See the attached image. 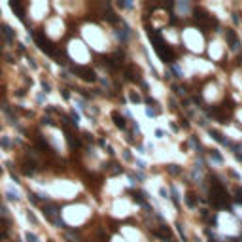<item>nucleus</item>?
<instances>
[{
    "mask_svg": "<svg viewBox=\"0 0 242 242\" xmlns=\"http://www.w3.org/2000/svg\"><path fill=\"white\" fill-rule=\"evenodd\" d=\"M148 36H149V40L153 42V47H155V51H157V55L161 57L163 62H172L176 59V53L172 51V47H170L167 42L163 40V36H161L159 30L148 27Z\"/></svg>",
    "mask_w": 242,
    "mask_h": 242,
    "instance_id": "1",
    "label": "nucleus"
},
{
    "mask_svg": "<svg viewBox=\"0 0 242 242\" xmlns=\"http://www.w3.org/2000/svg\"><path fill=\"white\" fill-rule=\"evenodd\" d=\"M229 195H227L225 187L219 183V180L216 176L210 178V202L216 206V208H227L229 206V199H227Z\"/></svg>",
    "mask_w": 242,
    "mask_h": 242,
    "instance_id": "2",
    "label": "nucleus"
},
{
    "mask_svg": "<svg viewBox=\"0 0 242 242\" xmlns=\"http://www.w3.org/2000/svg\"><path fill=\"white\" fill-rule=\"evenodd\" d=\"M32 36H34V42L40 46V49H44V51L47 53V55H51V57H57L59 55V51H57V47L49 42L46 36H44V32L42 30H38V32H32Z\"/></svg>",
    "mask_w": 242,
    "mask_h": 242,
    "instance_id": "3",
    "label": "nucleus"
},
{
    "mask_svg": "<svg viewBox=\"0 0 242 242\" xmlns=\"http://www.w3.org/2000/svg\"><path fill=\"white\" fill-rule=\"evenodd\" d=\"M193 17H195V21H197V25L201 27V28H204L202 32H206V28H210L212 25L218 27V21L212 17V15H208L206 11H202V10H195V11H193Z\"/></svg>",
    "mask_w": 242,
    "mask_h": 242,
    "instance_id": "4",
    "label": "nucleus"
},
{
    "mask_svg": "<svg viewBox=\"0 0 242 242\" xmlns=\"http://www.w3.org/2000/svg\"><path fill=\"white\" fill-rule=\"evenodd\" d=\"M74 72L80 74V78H81V80H85V81H95L97 80L95 72L91 68H87V66H78V68H74Z\"/></svg>",
    "mask_w": 242,
    "mask_h": 242,
    "instance_id": "5",
    "label": "nucleus"
},
{
    "mask_svg": "<svg viewBox=\"0 0 242 242\" xmlns=\"http://www.w3.org/2000/svg\"><path fill=\"white\" fill-rule=\"evenodd\" d=\"M225 36H227V40H229V46H231V49H238V38H237V34H234V30L227 28Z\"/></svg>",
    "mask_w": 242,
    "mask_h": 242,
    "instance_id": "6",
    "label": "nucleus"
},
{
    "mask_svg": "<svg viewBox=\"0 0 242 242\" xmlns=\"http://www.w3.org/2000/svg\"><path fill=\"white\" fill-rule=\"evenodd\" d=\"M153 234H155V237H159V238H163V240H167V238L170 240V237H172V233H170L168 227H161V229H155Z\"/></svg>",
    "mask_w": 242,
    "mask_h": 242,
    "instance_id": "7",
    "label": "nucleus"
},
{
    "mask_svg": "<svg viewBox=\"0 0 242 242\" xmlns=\"http://www.w3.org/2000/svg\"><path fill=\"white\" fill-rule=\"evenodd\" d=\"M112 119H113V123H116V127H119V129H125V127H127L125 119H123V116H119V112H113Z\"/></svg>",
    "mask_w": 242,
    "mask_h": 242,
    "instance_id": "8",
    "label": "nucleus"
},
{
    "mask_svg": "<svg viewBox=\"0 0 242 242\" xmlns=\"http://www.w3.org/2000/svg\"><path fill=\"white\" fill-rule=\"evenodd\" d=\"M11 8H13V11L17 13V17H19V19H25V6H23V4H19V2H11Z\"/></svg>",
    "mask_w": 242,
    "mask_h": 242,
    "instance_id": "9",
    "label": "nucleus"
},
{
    "mask_svg": "<svg viewBox=\"0 0 242 242\" xmlns=\"http://www.w3.org/2000/svg\"><path fill=\"white\" fill-rule=\"evenodd\" d=\"M66 140H68V144L72 146V148H80V146H81V142L78 140V138L74 136V132H70V131H66Z\"/></svg>",
    "mask_w": 242,
    "mask_h": 242,
    "instance_id": "10",
    "label": "nucleus"
},
{
    "mask_svg": "<svg viewBox=\"0 0 242 242\" xmlns=\"http://www.w3.org/2000/svg\"><path fill=\"white\" fill-rule=\"evenodd\" d=\"M186 202H187V206H189V208H195V206H197L195 195H193V193H187V195H186Z\"/></svg>",
    "mask_w": 242,
    "mask_h": 242,
    "instance_id": "11",
    "label": "nucleus"
},
{
    "mask_svg": "<svg viewBox=\"0 0 242 242\" xmlns=\"http://www.w3.org/2000/svg\"><path fill=\"white\" fill-rule=\"evenodd\" d=\"M23 167H25V168H23L25 174H32V172H34V163H32V161H27Z\"/></svg>",
    "mask_w": 242,
    "mask_h": 242,
    "instance_id": "12",
    "label": "nucleus"
},
{
    "mask_svg": "<svg viewBox=\"0 0 242 242\" xmlns=\"http://www.w3.org/2000/svg\"><path fill=\"white\" fill-rule=\"evenodd\" d=\"M2 28H4V34H6V36H8L10 40L15 38V32H13V28H11V27H6V25H4Z\"/></svg>",
    "mask_w": 242,
    "mask_h": 242,
    "instance_id": "13",
    "label": "nucleus"
},
{
    "mask_svg": "<svg viewBox=\"0 0 242 242\" xmlns=\"http://www.w3.org/2000/svg\"><path fill=\"white\" fill-rule=\"evenodd\" d=\"M36 146H40L42 149H44V151H49V146L46 144V140H44V138H40V136L36 138Z\"/></svg>",
    "mask_w": 242,
    "mask_h": 242,
    "instance_id": "14",
    "label": "nucleus"
},
{
    "mask_svg": "<svg viewBox=\"0 0 242 242\" xmlns=\"http://www.w3.org/2000/svg\"><path fill=\"white\" fill-rule=\"evenodd\" d=\"M210 134H212V136H214V138H216V140L219 142V144H227V140H223V138H221V134H219L218 131H212Z\"/></svg>",
    "mask_w": 242,
    "mask_h": 242,
    "instance_id": "15",
    "label": "nucleus"
},
{
    "mask_svg": "<svg viewBox=\"0 0 242 242\" xmlns=\"http://www.w3.org/2000/svg\"><path fill=\"white\" fill-rule=\"evenodd\" d=\"M210 155H212V157H214V161H218V163H221V155H219V153L216 151V149H212V151H210Z\"/></svg>",
    "mask_w": 242,
    "mask_h": 242,
    "instance_id": "16",
    "label": "nucleus"
},
{
    "mask_svg": "<svg viewBox=\"0 0 242 242\" xmlns=\"http://www.w3.org/2000/svg\"><path fill=\"white\" fill-rule=\"evenodd\" d=\"M168 170H170L172 174H178V172H180V168H178L176 165H170V167H168Z\"/></svg>",
    "mask_w": 242,
    "mask_h": 242,
    "instance_id": "17",
    "label": "nucleus"
},
{
    "mask_svg": "<svg viewBox=\"0 0 242 242\" xmlns=\"http://www.w3.org/2000/svg\"><path fill=\"white\" fill-rule=\"evenodd\" d=\"M129 97H131V100H132V102H140V97H138L136 93H131Z\"/></svg>",
    "mask_w": 242,
    "mask_h": 242,
    "instance_id": "18",
    "label": "nucleus"
},
{
    "mask_svg": "<svg viewBox=\"0 0 242 242\" xmlns=\"http://www.w3.org/2000/svg\"><path fill=\"white\" fill-rule=\"evenodd\" d=\"M6 225H8V219H4V218H0V227H2V229H4V227Z\"/></svg>",
    "mask_w": 242,
    "mask_h": 242,
    "instance_id": "19",
    "label": "nucleus"
},
{
    "mask_svg": "<svg viewBox=\"0 0 242 242\" xmlns=\"http://www.w3.org/2000/svg\"><path fill=\"white\" fill-rule=\"evenodd\" d=\"M27 238H28V240H30V242H36V237H34V234H30V233H28V234H27Z\"/></svg>",
    "mask_w": 242,
    "mask_h": 242,
    "instance_id": "20",
    "label": "nucleus"
},
{
    "mask_svg": "<svg viewBox=\"0 0 242 242\" xmlns=\"http://www.w3.org/2000/svg\"><path fill=\"white\" fill-rule=\"evenodd\" d=\"M146 113H148V116H155L157 112H155V110H151V108H148V110H146Z\"/></svg>",
    "mask_w": 242,
    "mask_h": 242,
    "instance_id": "21",
    "label": "nucleus"
},
{
    "mask_svg": "<svg viewBox=\"0 0 242 242\" xmlns=\"http://www.w3.org/2000/svg\"><path fill=\"white\" fill-rule=\"evenodd\" d=\"M210 242H218V240H214V238H212V237H210Z\"/></svg>",
    "mask_w": 242,
    "mask_h": 242,
    "instance_id": "22",
    "label": "nucleus"
},
{
    "mask_svg": "<svg viewBox=\"0 0 242 242\" xmlns=\"http://www.w3.org/2000/svg\"><path fill=\"white\" fill-rule=\"evenodd\" d=\"M0 174H2V168H0Z\"/></svg>",
    "mask_w": 242,
    "mask_h": 242,
    "instance_id": "23",
    "label": "nucleus"
},
{
    "mask_svg": "<svg viewBox=\"0 0 242 242\" xmlns=\"http://www.w3.org/2000/svg\"><path fill=\"white\" fill-rule=\"evenodd\" d=\"M0 55H2V51H0Z\"/></svg>",
    "mask_w": 242,
    "mask_h": 242,
    "instance_id": "24",
    "label": "nucleus"
},
{
    "mask_svg": "<svg viewBox=\"0 0 242 242\" xmlns=\"http://www.w3.org/2000/svg\"><path fill=\"white\" fill-rule=\"evenodd\" d=\"M49 242H53V240H49Z\"/></svg>",
    "mask_w": 242,
    "mask_h": 242,
    "instance_id": "25",
    "label": "nucleus"
}]
</instances>
